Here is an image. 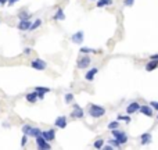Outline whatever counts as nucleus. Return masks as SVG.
<instances>
[{"label":"nucleus","instance_id":"f257e3e1","mask_svg":"<svg viewBox=\"0 0 158 150\" xmlns=\"http://www.w3.org/2000/svg\"><path fill=\"white\" fill-rule=\"evenodd\" d=\"M89 114H90V117H93V118H100L105 114V109L98 104H92L89 107Z\"/></svg>","mask_w":158,"mask_h":150},{"label":"nucleus","instance_id":"f03ea898","mask_svg":"<svg viewBox=\"0 0 158 150\" xmlns=\"http://www.w3.org/2000/svg\"><path fill=\"white\" fill-rule=\"evenodd\" d=\"M31 67L33 69H37V71H45L47 68V63L42 58H35V60L31 61Z\"/></svg>","mask_w":158,"mask_h":150},{"label":"nucleus","instance_id":"7ed1b4c3","mask_svg":"<svg viewBox=\"0 0 158 150\" xmlns=\"http://www.w3.org/2000/svg\"><path fill=\"white\" fill-rule=\"evenodd\" d=\"M111 134H112V136L117 139L121 145H125V143L128 142V136H126V134L125 132H122V131H118V128L111 131Z\"/></svg>","mask_w":158,"mask_h":150},{"label":"nucleus","instance_id":"20e7f679","mask_svg":"<svg viewBox=\"0 0 158 150\" xmlns=\"http://www.w3.org/2000/svg\"><path fill=\"white\" fill-rule=\"evenodd\" d=\"M36 146L39 147V149H43V150H49V149H51V145H50L47 140H46L42 135H39V136H36Z\"/></svg>","mask_w":158,"mask_h":150},{"label":"nucleus","instance_id":"39448f33","mask_svg":"<svg viewBox=\"0 0 158 150\" xmlns=\"http://www.w3.org/2000/svg\"><path fill=\"white\" fill-rule=\"evenodd\" d=\"M83 39H85V33H83V31H78V32H75L72 36H71V42L75 43V45H81V43H83Z\"/></svg>","mask_w":158,"mask_h":150},{"label":"nucleus","instance_id":"423d86ee","mask_svg":"<svg viewBox=\"0 0 158 150\" xmlns=\"http://www.w3.org/2000/svg\"><path fill=\"white\" fill-rule=\"evenodd\" d=\"M89 65H90V57L89 56H83V57H81V58L78 60L76 67L79 69H85V68H87Z\"/></svg>","mask_w":158,"mask_h":150},{"label":"nucleus","instance_id":"0eeeda50","mask_svg":"<svg viewBox=\"0 0 158 150\" xmlns=\"http://www.w3.org/2000/svg\"><path fill=\"white\" fill-rule=\"evenodd\" d=\"M67 124H68V121H67V117H65V115H60V117H57L56 121H54V125H56L57 128H61V129L67 128Z\"/></svg>","mask_w":158,"mask_h":150},{"label":"nucleus","instance_id":"6e6552de","mask_svg":"<svg viewBox=\"0 0 158 150\" xmlns=\"http://www.w3.org/2000/svg\"><path fill=\"white\" fill-rule=\"evenodd\" d=\"M42 136L47 140V142H51L56 139V131L54 129H47V131H42Z\"/></svg>","mask_w":158,"mask_h":150},{"label":"nucleus","instance_id":"1a4fd4ad","mask_svg":"<svg viewBox=\"0 0 158 150\" xmlns=\"http://www.w3.org/2000/svg\"><path fill=\"white\" fill-rule=\"evenodd\" d=\"M139 109H140V104H139L137 101H132V103H129L128 104V107H126V113L128 114H134L137 113Z\"/></svg>","mask_w":158,"mask_h":150},{"label":"nucleus","instance_id":"9d476101","mask_svg":"<svg viewBox=\"0 0 158 150\" xmlns=\"http://www.w3.org/2000/svg\"><path fill=\"white\" fill-rule=\"evenodd\" d=\"M139 111L143 114V115H146V117H153V113H154V109L151 107V106H140V109Z\"/></svg>","mask_w":158,"mask_h":150},{"label":"nucleus","instance_id":"9b49d317","mask_svg":"<svg viewBox=\"0 0 158 150\" xmlns=\"http://www.w3.org/2000/svg\"><path fill=\"white\" fill-rule=\"evenodd\" d=\"M83 115H85L83 110H82L78 104L73 106V111L71 113V117H72V118H83Z\"/></svg>","mask_w":158,"mask_h":150},{"label":"nucleus","instance_id":"f8f14e48","mask_svg":"<svg viewBox=\"0 0 158 150\" xmlns=\"http://www.w3.org/2000/svg\"><path fill=\"white\" fill-rule=\"evenodd\" d=\"M31 20H20L18 25H17V28L20 29V31H29V27H31Z\"/></svg>","mask_w":158,"mask_h":150},{"label":"nucleus","instance_id":"ddd939ff","mask_svg":"<svg viewBox=\"0 0 158 150\" xmlns=\"http://www.w3.org/2000/svg\"><path fill=\"white\" fill-rule=\"evenodd\" d=\"M97 72H98V68H96V67L92 68V69H89L87 74L85 75V79H86V81H89V82H92L94 79V77H96V74H97Z\"/></svg>","mask_w":158,"mask_h":150},{"label":"nucleus","instance_id":"4468645a","mask_svg":"<svg viewBox=\"0 0 158 150\" xmlns=\"http://www.w3.org/2000/svg\"><path fill=\"white\" fill-rule=\"evenodd\" d=\"M53 20H56V21H64L65 20L64 10H62V8H57V11H56V14H54V17H53Z\"/></svg>","mask_w":158,"mask_h":150},{"label":"nucleus","instance_id":"2eb2a0df","mask_svg":"<svg viewBox=\"0 0 158 150\" xmlns=\"http://www.w3.org/2000/svg\"><path fill=\"white\" fill-rule=\"evenodd\" d=\"M158 67V60H150L146 64V71H153Z\"/></svg>","mask_w":158,"mask_h":150},{"label":"nucleus","instance_id":"dca6fc26","mask_svg":"<svg viewBox=\"0 0 158 150\" xmlns=\"http://www.w3.org/2000/svg\"><path fill=\"white\" fill-rule=\"evenodd\" d=\"M25 99H26V101H28V103H35V101L37 100L36 90H35V92H31V93H28L26 96H25Z\"/></svg>","mask_w":158,"mask_h":150},{"label":"nucleus","instance_id":"f3484780","mask_svg":"<svg viewBox=\"0 0 158 150\" xmlns=\"http://www.w3.org/2000/svg\"><path fill=\"white\" fill-rule=\"evenodd\" d=\"M151 139H153V136H151L150 132L143 134L142 135V145H148V143H151Z\"/></svg>","mask_w":158,"mask_h":150},{"label":"nucleus","instance_id":"a211bd4d","mask_svg":"<svg viewBox=\"0 0 158 150\" xmlns=\"http://www.w3.org/2000/svg\"><path fill=\"white\" fill-rule=\"evenodd\" d=\"M111 4H112V0H98L97 7L103 8V7H107V6H111Z\"/></svg>","mask_w":158,"mask_h":150},{"label":"nucleus","instance_id":"6ab92c4d","mask_svg":"<svg viewBox=\"0 0 158 150\" xmlns=\"http://www.w3.org/2000/svg\"><path fill=\"white\" fill-rule=\"evenodd\" d=\"M40 25H42V20H40V18H37V20H35L32 24H31V27H29V31H35V29H37L39 27H40Z\"/></svg>","mask_w":158,"mask_h":150},{"label":"nucleus","instance_id":"aec40b11","mask_svg":"<svg viewBox=\"0 0 158 150\" xmlns=\"http://www.w3.org/2000/svg\"><path fill=\"white\" fill-rule=\"evenodd\" d=\"M108 143H109V145H111L112 147H115V149H119V147H121V143L118 142V140H117L115 138H114V139H109Z\"/></svg>","mask_w":158,"mask_h":150},{"label":"nucleus","instance_id":"412c9836","mask_svg":"<svg viewBox=\"0 0 158 150\" xmlns=\"http://www.w3.org/2000/svg\"><path fill=\"white\" fill-rule=\"evenodd\" d=\"M98 50L96 49H90V47H81V53L83 54H89V53H97Z\"/></svg>","mask_w":158,"mask_h":150},{"label":"nucleus","instance_id":"4be33fe9","mask_svg":"<svg viewBox=\"0 0 158 150\" xmlns=\"http://www.w3.org/2000/svg\"><path fill=\"white\" fill-rule=\"evenodd\" d=\"M39 135H42V131L39 129V128H33V126H32V131H31V135H29V136L36 138V136H39Z\"/></svg>","mask_w":158,"mask_h":150},{"label":"nucleus","instance_id":"5701e85b","mask_svg":"<svg viewBox=\"0 0 158 150\" xmlns=\"http://www.w3.org/2000/svg\"><path fill=\"white\" fill-rule=\"evenodd\" d=\"M20 20H29V17H31V14L29 13H26L25 10H22V11H20Z\"/></svg>","mask_w":158,"mask_h":150},{"label":"nucleus","instance_id":"b1692460","mask_svg":"<svg viewBox=\"0 0 158 150\" xmlns=\"http://www.w3.org/2000/svg\"><path fill=\"white\" fill-rule=\"evenodd\" d=\"M118 126H119V122H118V121H111V122L108 124V129H109V131L117 129Z\"/></svg>","mask_w":158,"mask_h":150},{"label":"nucleus","instance_id":"393cba45","mask_svg":"<svg viewBox=\"0 0 158 150\" xmlns=\"http://www.w3.org/2000/svg\"><path fill=\"white\" fill-rule=\"evenodd\" d=\"M36 92H42V93H49L50 92V88H43V86H36L35 88Z\"/></svg>","mask_w":158,"mask_h":150},{"label":"nucleus","instance_id":"a878e982","mask_svg":"<svg viewBox=\"0 0 158 150\" xmlns=\"http://www.w3.org/2000/svg\"><path fill=\"white\" fill-rule=\"evenodd\" d=\"M31 131H32V126L31 125H24L22 126V132H24L25 135H28V136L31 135Z\"/></svg>","mask_w":158,"mask_h":150},{"label":"nucleus","instance_id":"bb28decb","mask_svg":"<svg viewBox=\"0 0 158 150\" xmlns=\"http://www.w3.org/2000/svg\"><path fill=\"white\" fill-rule=\"evenodd\" d=\"M64 100H65V103H67V104H69V103L73 100V95L72 93H67L64 96Z\"/></svg>","mask_w":158,"mask_h":150},{"label":"nucleus","instance_id":"cd10ccee","mask_svg":"<svg viewBox=\"0 0 158 150\" xmlns=\"http://www.w3.org/2000/svg\"><path fill=\"white\" fill-rule=\"evenodd\" d=\"M103 146H104V140H103V139H97V140L94 142V147H96V149H101Z\"/></svg>","mask_w":158,"mask_h":150},{"label":"nucleus","instance_id":"c85d7f7f","mask_svg":"<svg viewBox=\"0 0 158 150\" xmlns=\"http://www.w3.org/2000/svg\"><path fill=\"white\" fill-rule=\"evenodd\" d=\"M118 120H119V121L126 122V124H129V122H130V117H129V115H118Z\"/></svg>","mask_w":158,"mask_h":150},{"label":"nucleus","instance_id":"c756f323","mask_svg":"<svg viewBox=\"0 0 158 150\" xmlns=\"http://www.w3.org/2000/svg\"><path fill=\"white\" fill-rule=\"evenodd\" d=\"M26 142H28V135L24 134V136H22V139H21V147L26 146Z\"/></svg>","mask_w":158,"mask_h":150},{"label":"nucleus","instance_id":"7c9ffc66","mask_svg":"<svg viewBox=\"0 0 158 150\" xmlns=\"http://www.w3.org/2000/svg\"><path fill=\"white\" fill-rule=\"evenodd\" d=\"M134 0H123V4L125 6H128V7H130V6H133Z\"/></svg>","mask_w":158,"mask_h":150},{"label":"nucleus","instance_id":"2f4dec72","mask_svg":"<svg viewBox=\"0 0 158 150\" xmlns=\"http://www.w3.org/2000/svg\"><path fill=\"white\" fill-rule=\"evenodd\" d=\"M36 93H37V99H39V100H43V99H45L46 93H42V92H36Z\"/></svg>","mask_w":158,"mask_h":150},{"label":"nucleus","instance_id":"473e14b6","mask_svg":"<svg viewBox=\"0 0 158 150\" xmlns=\"http://www.w3.org/2000/svg\"><path fill=\"white\" fill-rule=\"evenodd\" d=\"M150 106L153 107V109L158 110V101H151V103H150Z\"/></svg>","mask_w":158,"mask_h":150},{"label":"nucleus","instance_id":"72a5a7b5","mask_svg":"<svg viewBox=\"0 0 158 150\" xmlns=\"http://www.w3.org/2000/svg\"><path fill=\"white\" fill-rule=\"evenodd\" d=\"M17 1H20V0H7V4L8 6H14Z\"/></svg>","mask_w":158,"mask_h":150},{"label":"nucleus","instance_id":"f704fd0d","mask_svg":"<svg viewBox=\"0 0 158 150\" xmlns=\"http://www.w3.org/2000/svg\"><path fill=\"white\" fill-rule=\"evenodd\" d=\"M150 60H158V54H153V56L150 57Z\"/></svg>","mask_w":158,"mask_h":150},{"label":"nucleus","instance_id":"c9c22d12","mask_svg":"<svg viewBox=\"0 0 158 150\" xmlns=\"http://www.w3.org/2000/svg\"><path fill=\"white\" fill-rule=\"evenodd\" d=\"M24 53H25V54H29V53H31V49H29V47H26V49L24 50Z\"/></svg>","mask_w":158,"mask_h":150},{"label":"nucleus","instance_id":"e433bc0d","mask_svg":"<svg viewBox=\"0 0 158 150\" xmlns=\"http://www.w3.org/2000/svg\"><path fill=\"white\" fill-rule=\"evenodd\" d=\"M7 3V0H0V4H6Z\"/></svg>","mask_w":158,"mask_h":150},{"label":"nucleus","instance_id":"4c0bfd02","mask_svg":"<svg viewBox=\"0 0 158 150\" xmlns=\"http://www.w3.org/2000/svg\"><path fill=\"white\" fill-rule=\"evenodd\" d=\"M90 1H94V0H90Z\"/></svg>","mask_w":158,"mask_h":150},{"label":"nucleus","instance_id":"58836bf2","mask_svg":"<svg viewBox=\"0 0 158 150\" xmlns=\"http://www.w3.org/2000/svg\"><path fill=\"white\" fill-rule=\"evenodd\" d=\"M157 120H158V117H157Z\"/></svg>","mask_w":158,"mask_h":150}]
</instances>
